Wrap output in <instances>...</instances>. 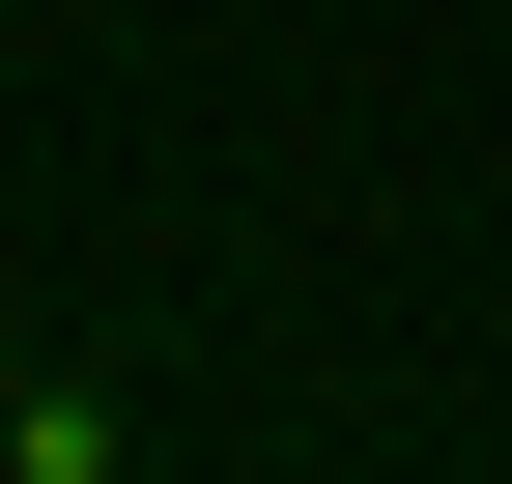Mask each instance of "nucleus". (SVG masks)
Segmentation results:
<instances>
[{
  "label": "nucleus",
  "instance_id": "1",
  "mask_svg": "<svg viewBox=\"0 0 512 484\" xmlns=\"http://www.w3.org/2000/svg\"><path fill=\"white\" fill-rule=\"evenodd\" d=\"M114 456H143L114 371H0V484H114Z\"/></svg>",
  "mask_w": 512,
  "mask_h": 484
}]
</instances>
